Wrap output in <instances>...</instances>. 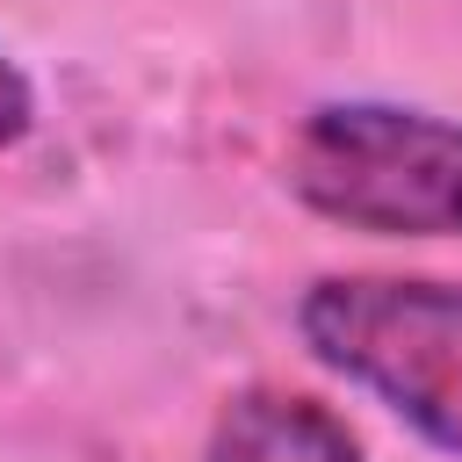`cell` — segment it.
I'll return each instance as SVG.
<instances>
[{
  "instance_id": "obj_1",
  "label": "cell",
  "mask_w": 462,
  "mask_h": 462,
  "mask_svg": "<svg viewBox=\"0 0 462 462\" xmlns=\"http://www.w3.org/2000/svg\"><path fill=\"white\" fill-rule=\"evenodd\" d=\"M289 188L390 238H462V123L390 101H325L289 137Z\"/></svg>"
},
{
  "instance_id": "obj_2",
  "label": "cell",
  "mask_w": 462,
  "mask_h": 462,
  "mask_svg": "<svg viewBox=\"0 0 462 462\" xmlns=\"http://www.w3.org/2000/svg\"><path fill=\"white\" fill-rule=\"evenodd\" d=\"M303 346L404 411L433 448L462 455V282L419 274H325L310 282Z\"/></svg>"
},
{
  "instance_id": "obj_3",
  "label": "cell",
  "mask_w": 462,
  "mask_h": 462,
  "mask_svg": "<svg viewBox=\"0 0 462 462\" xmlns=\"http://www.w3.org/2000/svg\"><path fill=\"white\" fill-rule=\"evenodd\" d=\"M209 462H361L339 411L296 390H245L209 426Z\"/></svg>"
},
{
  "instance_id": "obj_4",
  "label": "cell",
  "mask_w": 462,
  "mask_h": 462,
  "mask_svg": "<svg viewBox=\"0 0 462 462\" xmlns=\"http://www.w3.org/2000/svg\"><path fill=\"white\" fill-rule=\"evenodd\" d=\"M29 116H36V101H29V79L0 58V144H14L22 130H29Z\"/></svg>"
}]
</instances>
